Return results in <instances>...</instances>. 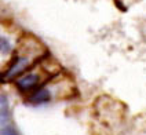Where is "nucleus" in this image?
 <instances>
[{"label":"nucleus","instance_id":"nucleus-4","mask_svg":"<svg viewBox=\"0 0 146 135\" xmlns=\"http://www.w3.org/2000/svg\"><path fill=\"white\" fill-rule=\"evenodd\" d=\"M0 50H1V55L13 54V53H14V47H13L11 41H10L4 35H1V37H0Z\"/></svg>","mask_w":146,"mask_h":135},{"label":"nucleus","instance_id":"nucleus-5","mask_svg":"<svg viewBox=\"0 0 146 135\" xmlns=\"http://www.w3.org/2000/svg\"><path fill=\"white\" fill-rule=\"evenodd\" d=\"M3 135H19V134H18V131L13 126H7L3 130Z\"/></svg>","mask_w":146,"mask_h":135},{"label":"nucleus","instance_id":"nucleus-1","mask_svg":"<svg viewBox=\"0 0 146 135\" xmlns=\"http://www.w3.org/2000/svg\"><path fill=\"white\" fill-rule=\"evenodd\" d=\"M47 55V50L39 40L32 35H25L21 39L18 47L14 50L11 61L1 72V83H7L11 80H18L26 74V72L32 70L36 65L44 59Z\"/></svg>","mask_w":146,"mask_h":135},{"label":"nucleus","instance_id":"nucleus-3","mask_svg":"<svg viewBox=\"0 0 146 135\" xmlns=\"http://www.w3.org/2000/svg\"><path fill=\"white\" fill-rule=\"evenodd\" d=\"M52 99V94L47 87H40L39 90H36L33 94L29 95V102L33 105H44V103H48Z\"/></svg>","mask_w":146,"mask_h":135},{"label":"nucleus","instance_id":"nucleus-2","mask_svg":"<svg viewBox=\"0 0 146 135\" xmlns=\"http://www.w3.org/2000/svg\"><path fill=\"white\" fill-rule=\"evenodd\" d=\"M15 87L18 88V91H21L24 94H33L36 90L43 87L41 86V74L36 73V72H29L17 80Z\"/></svg>","mask_w":146,"mask_h":135}]
</instances>
